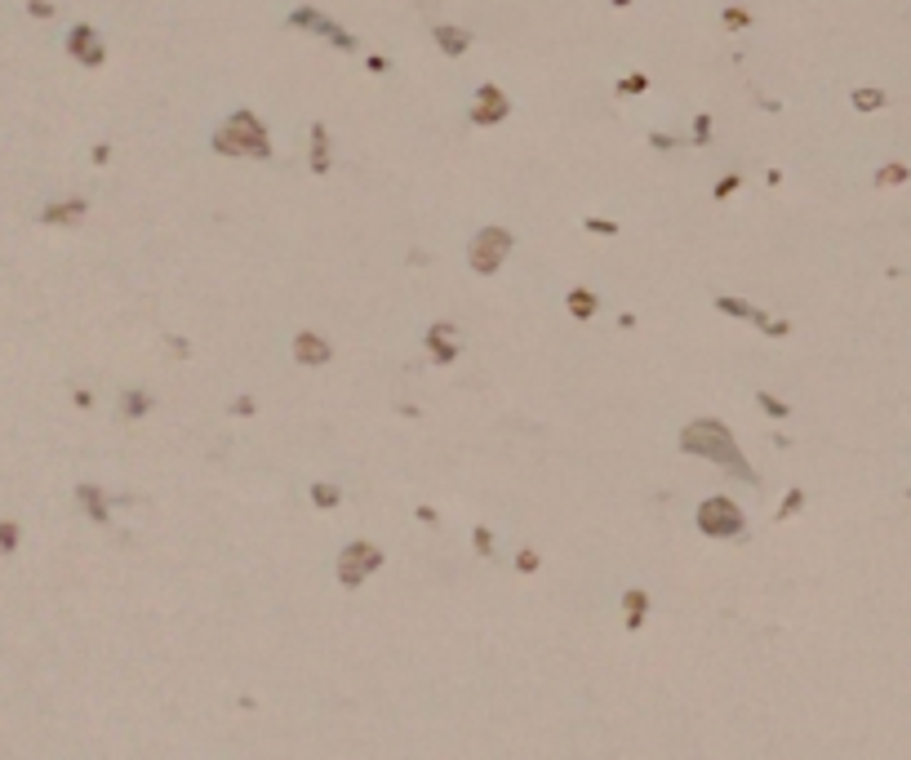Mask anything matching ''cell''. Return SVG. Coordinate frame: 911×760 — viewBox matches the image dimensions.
<instances>
[{"mask_svg": "<svg viewBox=\"0 0 911 760\" xmlns=\"http://www.w3.org/2000/svg\"><path fill=\"white\" fill-rule=\"evenodd\" d=\"M684 449H693V454H707V458H716L725 472H743L747 481H751V472H747V463H743V454H738L734 445H729V431L720 427V422H693L689 431H684Z\"/></svg>", "mask_w": 911, "mask_h": 760, "instance_id": "6da1fadb", "label": "cell"}, {"mask_svg": "<svg viewBox=\"0 0 911 760\" xmlns=\"http://www.w3.org/2000/svg\"><path fill=\"white\" fill-rule=\"evenodd\" d=\"M698 529L711 538H734V533H743V511L729 498H707L698 507Z\"/></svg>", "mask_w": 911, "mask_h": 760, "instance_id": "7a4b0ae2", "label": "cell"}, {"mask_svg": "<svg viewBox=\"0 0 911 760\" xmlns=\"http://www.w3.org/2000/svg\"><path fill=\"white\" fill-rule=\"evenodd\" d=\"M378 560H382V556L369 547V542H356V547H347V551H343V583H360V578L369 574Z\"/></svg>", "mask_w": 911, "mask_h": 760, "instance_id": "3957f363", "label": "cell"}, {"mask_svg": "<svg viewBox=\"0 0 911 760\" xmlns=\"http://www.w3.org/2000/svg\"><path fill=\"white\" fill-rule=\"evenodd\" d=\"M503 249H507V236H503V231H489V236H481V240H476V253H472L476 271H494V267H498V258H503Z\"/></svg>", "mask_w": 911, "mask_h": 760, "instance_id": "277c9868", "label": "cell"}, {"mask_svg": "<svg viewBox=\"0 0 911 760\" xmlns=\"http://www.w3.org/2000/svg\"><path fill=\"white\" fill-rule=\"evenodd\" d=\"M294 352H298V360H303V365H325V360H330V347H325L321 338H312V334H298V338H294Z\"/></svg>", "mask_w": 911, "mask_h": 760, "instance_id": "5b68a950", "label": "cell"}, {"mask_svg": "<svg viewBox=\"0 0 911 760\" xmlns=\"http://www.w3.org/2000/svg\"><path fill=\"white\" fill-rule=\"evenodd\" d=\"M623 605H627V623L641 627V614H645V605H649V596H645V591H627Z\"/></svg>", "mask_w": 911, "mask_h": 760, "instance_id": "8992f818", "label": "cell"}, {"mask_svg": "<svg viewBox=\"0 0 911 760\" xmlns=\"http://www.w3.org/2000/svg\"><path fill=\"white\" fill-rule=\"evenodd\" d=\"M312 498H316V507H334L338 490H334V485H312Z\"/></svg>", "mask_w": 911, "mask_h": 760, "instance_id": "52a82bcc", "label": "cell"}, {"mask_svg": "<svg viewBox=\"0 0 911 760\" xmlns=\"http://www.w3.org/2000/svg\"><path fill=\"white\" fill-rule=\"evenodd\" d=\"M120 409H125V414H147V409H152V400H147V396H134V391H129Z\"/></svg>", "mask_w": 911, "mask_h": 760, "instance_id": "ba28073f", "label": "cell"}, {"mask_svg": "<svg viewBox=\"0 0 911 760\" xmlns=\"http://www.w3.org/2000/svg\"><path fill=\"white\" fill-rule=\"evenodd\" d=\"M569 307H574L578 316H587V312H596V298H591V294H574V298H569Z\"/></svg>", "mask_w": 911, "mask_h": 760, "instance_id": "9c48e42d", "label": "cell"}, {"mask_svg": "<svg viewBox=\"0 0 911 760\" xmlns=\"http://www.w3.org/2000/svg\"><path fill=\"white\" fill-rule=\"evenodd\" d=\"M476 551H481V556H489V551H494V538H489V529H476Z\"/></svg>", "mask_w": 911, "mask_h": 760, "instance_id": "30bf717a", "label": "cell"}, {"mask_svg": "<svg viewBox=\"0 0 911 760\" xmlns=\"http://www.w3.org/2000/svg\"><path fill=\"white\" fill-rule=\"evenodd\" d=\"M440 41H445V45H449V49H454V54H458V49H463V45H467V41H463V32H440Z\"/></svg>", "mask_w": 911, "mask_h": 760, "instance_id": "8fae6325", "label": "cell"}, {"mask_svg": "<svg viewBox=\"0 0 911 760\" xmlns=\"http://www.w3.org/2000/svg\"><path fill=\"white\" fill-rule=\"evenodd\" d=\"M516 565H520L524 574H533V569H538V556H533V551H520V560H516Z\"/></svg>", "mask_w": 911, "mask_h": 760, "instance_id": "7c38bea8", "label": "cell"}, {"mask_svg": "<svg viewBox=\"0 0 911 760\" xmlns=\"http://www.w3.org/2000/svg\"><path fill=\"white\" fill-rule=\"evenodd\" d=\"M853 102H858V107H876V102H880V93H876V89H862Z\"/></svg>", "mask_w": 911, "mask_h": 760, "instance_id": "4fadbf2b", "label": "cell"}, {"mask_svg": "<svg viewBox=\"0 0 911 760\" xmlns=\"http://www.w3.org/2000/svg\"><path fill=\"white\" fill-rule=\"evenodd\" d=\"M760 405H765V409H769V414H787V405H778V400H774V396H760Z\"/></svg>", "mask_w": 911, "mask_h": 760, "instance_id": "5bb4252c", "label": "cell"}, {"mask_svg": "<svg viewBox=\"0 0 911 760\" xmlns=\"http://www.w3.org/2000/svg\"><path fill=\"white\" fill-rule=\"evenodd\" d=\"M880 178H885V183H903V178H907V169H885Z\"/></svg>", "mask_w": 911, "mask_h": 760, "instance_id": "9a60e30c", "label": "cell"}]
</instances>
